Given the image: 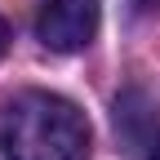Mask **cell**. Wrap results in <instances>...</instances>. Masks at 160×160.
I'll return each instance as SVG.
<instances>
[{
  "instance_id": "cell-3",
  "label": "cell",
  "mask_w": 160,
  "mask_h": 160,
  "mask_svg": "<svg viewBox=\"0 0 160 160\" xmlns=\"http://www.w3.org/2000/svg\"><path fill=\"white\" fill-rule=\"evenodd\" d=\"M129 5H133L138 13H156V9H160V0H129Z\"/></svg>"
},
{
  "instance_id": "cell-2",
  "label": "cell",
  "mask_w": 160,
  "mask_h": 160,
  "mask_svg": "<svg viewBox=\"0 0 160 160\" xmlns=\"http://www.w3.org/2000/svg\"><path fill=\"white\" fill-rule=\"evenodd\" d=\"M102 0H45L36 13V36L53 53H80L98 31Z\"/></svg>"
},
{
  "instance_id": "cell-4",
  "label": "cell",
  "mask_w": 160,
  "mask_h": 160,
  "mask_svg": "<svg viewBox=\"0 0 160 160\" xmlns=\"http://www.w3.org/2000/svg\"><path fill=\"white\" fill-rule=\"evenodd\" d=\"M5 49H9V22L0 18V58H5Z\"/></svg>"
},
{
  "instance_id": "cell-5",
  "label": "cell",
  "mask_w": 160,
  "mask_h": 160,
  "mask_svg": "<svg viewBox=\"0 0 160 160\" xmlns=\"http://www.w3.org/2000/svg\"><path fill=\"white\" fill-rule=\"evenodd\" d=\"M147 160H160V138H156V142H151V156Z\"/></svg>"
},
{
  "instance_id": "cell-1",
  "label": "cell",
  "mask_w": 160,
  "mask_h": 160,
  "mask_svg": "<svg viewBox=\"0 0 160 160\" xmlns=\"http://www.w3.org/2000/svg\"><path fill=\"white\" fill-rule=\"evenodd\" d=\"M93 133L71 98L49 89H22L0 107L5 160H89Z\"/></svg>"
}]
</instances>
